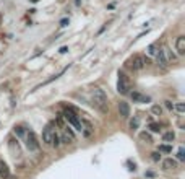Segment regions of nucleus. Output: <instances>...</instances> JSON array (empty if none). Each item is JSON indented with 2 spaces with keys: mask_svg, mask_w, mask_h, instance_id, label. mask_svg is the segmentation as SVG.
<instances>
[{
  "mask_svg": "<svg viewBox=\"0 0 185 179\" xmlns=\"http://www.w3.org/2000/svg\"><path fill=\"white\" fill-rule=\"evenodd\" d=\"M59 52H60V54H67V52H68V47H67V46H62V47L59 49Z\"/></svg>",
  "mask_w": 185,
  "mask_h": 179,
  "instance_id": "nucleus-30",
  "label": "nucleus"
},
{
  "mask_svg": "<svg viewBox=\"0 0 185 179\" xmlns=\"http://www.w3.org/2000/svg\"><path fill=\"white\" fill-rule=\"evenodd\" d=\"M128 127H130L132 132L138 130V127H140V117H138V116H133V117L130 119V122H128Z\"/></svg>",
  "mask_w": 185,
  "mask_h": 179,
  "instance_id": "nucleus-14",
  "label": "nucleus"
},
{
  "mask_svg": "<svg viewBox=\"0 0 185 179\" xmlns=\"http://www.w3.org/2000/svg\"><path fill=\"white\" fill-rule=\"evenodd\" d=\"M0 18H2V15H0Z\"/></svg>",
  "mask_w": 185,
  "mask_h": 179,
  "instance_id": "nucleus-34",
  "label": "nucleus"
},
{
  "mask_svg": "<svg viewBox=\"0 0 185 179\" xmlns=\"http://www.w3.org/2000/svg\"><path fill=\"white\" fill-rule=\"evenodd\" d=\"M91 96H93V104L96 106L103 114H106L107 111H109V99H107V94L104 93V90L94 88L91 91Z\"/></svg>",
  "mask_w": 185,
  "mask_h": 179,
  "instance_id": "nucleus-1",
  "label": "nucleus"
},
{
  "mask_svg": "<svg viewBox=\"0 0 185 179\" xmlns=\"http://www.w3.org/2000/svg\"><path fill=\"white\" fill-rule=\"evenodd\" d=\"M63 132H65L67 135H68L70 138H72V140H76V137H75V132L72 130V127H68V125H65V127H63Z\"/></svg>",
  "mask_w": 185,
  "mask_h": 179,
  "instance_id": "nucleus-23",
  "label": "nucleus"
},
{
  "mask_svg": "<svg viewBox=\"0 0 185 179\" xmlns=\"http://www.w3.org/2000/svg\"><path fill=\"white\" fill-rule=\"evenodd\" d=\"M39 146H41V143H39V138H37L36 132L28 130L26 132V148L29 151H37V150H39Z\"/></svg>",
  "mask_w": 185,
  "mask_h": 179,
  "instance_id": "nucleus-4",
  "label": "nucleus"
},
{
  "mask_svg": "<svg viewBox=\"0 0 185 179\" xmlns=\"http://www.w3.org/2000/svg\"><path fill=\"white\" fill-rule=\"evenodd\" d=\"M60 145H62V143H60V135H59V133H57V130H55V132H54V137H52V145H50V146L59 148Z\"/></svg>",
  "mask_w": 185,
  "mask_h": 179,
  "instance_id": "nucleus-20",
  "label": "nucleus"
},
{
  "mask_svg": "<svg viewBox=\"0 0 185 179\" xmlns=\"http://www.w3.org/2000/svg\"><path fill=\"white\" fill-rule=\"evenodd\" d=\"M73 142H75V140H72V138H70L65 132H63L62 135H60V143H73Z\"/></svg>",
  "mask_w": 185,
  "mask_h": 179,
  "instance_id": "nucleus-25",
  "label": "nucleus"
},
{
  "mask_svg": "<svg viewBox=\"0 0 185 179\" xmlns=\"http://www.w3.org/2000/svg\"><path fill=\"white\" fill-rule=\"evenodd\" d=\"M151 114L153 116H162V107L159 104H153L151 106Z\"/></svg>",
  "mask_w": 185,
  "mask_h": 179,
  "instance_id": "nucleus-19",
  "label": "nucleus"
},
{
  "mask_svg": "<svg viewBox=\"0 0 185 179\" xmlns=\"http://www.w3.org/2000/svg\"><path fill=\"white\" fill-rule=\"evenodd\" d=\"M174 140H175V133L172 132V130L164 132V133H162V142H166V143H172Z\"/></svg>",
  "mask_w": 185,
  "mask_h": 179,
  "instance_id": "nucleus-15",
  "label": "nucleus"
},
{
  "mask_svg": "<svg viewBox=\"0 0 185 179\" xmlns=\"http://www.w3.org/2000/svg\"><path fill=\"white\" fill-rule=\"evenodd\" d=\"M31 2H33V3H36V2H37V0H31Z\"/></svg>",
  "mask_w": 185,
  "mask_h": 179,
  "instance_id": "nucleus-33",
  "label": "nucleus"
},
{
  "mask_svg": "<svg viewBox=\"0 0 185 179\" xmlns=\"http://www.w3.org/2000/svg\"><path fill=\"white\" fill-rule=\"evenodd\" d=\"M127 63H128V67L133 68V70H141L146 63H148V59H145V57L140 55V54H135Z\"/></svg>",
  "mask_w": 185,
  "mask_h": 179,
  "instance_id": "nucleus-5",
  "label": "nucleus"
},
{
  "mask_svg": "<svg viewBox=\"0 0 185 179\" xmlns=\"http://www.w3.org/2000/svg\"><path fill=\"white\" fill-rule=\"evenodd\" d=\"M161 168L164 171L175 169L177 168V159H174V158H164V159H161Z\"/></svg>",
  "mask_w": 185,
  "mask_h": 179,
  "instance_id": "nucleus-8",
  "label": "nucleus"
},
{
  "mask_svg": "<svg viewBox=\"0 0 185 179\" xmlns=\"http://www.w3.org/2000/svg\"><path fill=\"white\" fill-rule=\"evenodd\" d=\"M164 107H166V109H167V111H174V103H172V101H169V99H166L164 101Z\"/></svg>",
  "mask_w": 185,
  "mask_h": 179,
  "instance_id": "nucleus-27",
  "label": "nucleus"
},
{
  "mask_svg": "<svg viewBox=\"0 0 185 179\" xmlns=\"http://www.w3.org/2000/svg\"><path fill=\"white\" fill-rule=\"evenodd\" d=\"M119 114L124 119L130 117V104L127 103V101H120V103H119Z\"/></svg>",
  "mask_w": 185,
  "mask_h": 179,
  "instance_id": "nucleus-10",
  "label": "nucleus"
},
{
  "mask_svg": "<svg viewBox=\"0 0 185 179\" xmlns=\"http://www.w3.org/2000/svg\"><path fill=\"white\" fill-rule=\"evenodd\" d=\"M130 98L133 103H140V104H143V103H149L151 98L148 96V94H143V93H140V91H130Z\"/></svg>",
  "mask_w": 185,
  "mask_h": 179,
  "instance_id": "nucleus-7",
  "label": "nucleus"
},
{
  "mask_svg": "<svg viewBox=\"0 0 185 179\" xmlns=\"http://www.w3.org/2000/svg\"><path fill=\"white\" fill-rule=\"evenodd\" d=\"M158 49H159V46H158V44H151V46H149L148 49H146V52H148L149 55H154V54L158 52Z\"/></svg>",
  "mask_w": 185,
  "mask_h": 179,
  "instance_id": "nucleus-26",
  "label": "nucleus"
},
{
  "mask_svg": "<svg viewBox=\"0 0 185 179\" xmlns=\"http://www.w3.org/2000/svg\"><path fill=\"white\" fill-rule=\"evenodd\" d=\"M154 57H156V63L159 67H162V68H166L169 65V62H167V59H166V55H164V52H162V49L159 47L158 49V52L154 54Z\"/></svg>",
  "mask_w": 185,
  "mask_h": 179,
  "instance_id": "nucleus-9",
  "label": "nucleus"
},
{
  "mask_svg": "<svg viewBox=\"0 0 185 179\" xmlns=\"http://www.w3.org/2000/svg\"><path fill=\"white\" fill-rule=\"evenodd\" d=\"M162 159V155L159 151H153L151 153V161H154V163H159Z\"/></svg>",
  "mask_w": 185,
  "mask_h": 179,
  "instance_id": "nucleus-21",
  "label": "nucleus"
},
{
  "mask_svg": "<svg viewBox=\"0 0 185 179\" xmlns=\"http://www.w3.org/2000/svg\"><path fill=\"white\" fill-rule=\"evenodd\" d=\"M148 129H149L151 132H154V133H159V132H161V125L156 124V122H151V124L148 125Z\"/></svg>",
  "mask_w": 185,
  "mask_h": 179,
  "instance_id": "nucleus-22",
  "label": "nucleus"
},
{
  "mask_svg": "<svg viewBox=\"0 0 185 179\" xmlns=\"http://www.w3.org/2000/svg\"><path fill=\"white\" fill-rule=\"evenodd\" d=\"M175 49L179 55H185V36H177L175 39Z\"/></svg>",
  "mask_w": 185,
  "mask_h": 179,
  "instance_id": "nucleus-11",
  "label": "nucleus"
},
{
  "mask_svg": "<svg viewBox=\"0 0 185 179\" xmlns=\"http://www.w3.org/2000/svg\"><path fill=\"white\" fill-rule=\"evenodd\" d=\"M140 140H141V142H145V143H151V142H153V137H151L146 130H143V132H140Z\"/></svg>",
  "mask_w": 185,
  "mask_h": 179,
  "instance_id": "nucleus-17",
  "label": "nucleus"
},
{
  "mask_svg": "<svg viewBox=\"0 0 185 179\" xmlns=\"http://www.w3.org/2000/svg\"><path fill=\"white\" fill-rule=\"evenodd\" d=\"M68 24H70V20H68V18H62V20H60V26H62V28L68 26Z\"/></svg>",
  "mask_w": 185,
  "mask_h": 179,
  "instance_id": "nucleus-29",
  "label": "nucleus"
},
{
  "mask_svg": "<svg viewBox=\"0 0 185 179\" xmlns=\"http://www.w3.org/2000/svg\"><path fill=\"white\" fill-rule=\"evenodd\" d=\"M13 133L16 137H24V135H26V129H24L23 125H15L13 127Z\"/></svg>",
  "mask_w": 185,
  "mask_h": 179,
  "instance_id": "nucleus-16",
  "label": "nucleus"
},
{
  "mask_svg": "<svg viewBox=\"0 0 185 179\" xmlns=\"http://www.w3.org/2000/svg\"><path fill=\"white\" fill-rule=\"evenodd\" d=\"M75 3H76V5H80V0H75Z\"/></svg>",
  "mask_w": 185,
  "mask_h": 179,
  "instance_id": "nucleus-31",
  "label": "nucleus"
},
{
  "mask_svg": "<svg viewBox=\"0 0 185 179\" xmlns=\"http://www.w3.org/2000/svg\"><path fill=\"white\" fill-rule=\"evenodd\" d=\"M7 179H16V177H11V176H8V177H7Z\"/></svg>",
  "mask_w": 185,
  "mask_h": 179,
  "instance_id": "nucleus-32",
  "label": "nucleus"
},
{
  "mask_svg": "<svg viewBox=\"0 0 185 179\" xmlns=\"http://www.w3.org/2000/svg\"><path fill=\"white\" fill-rule=\"evenodd\" d=\"M158 151L159 153H172V145L170 143H162V145H159Z\"/></svg>",
  "mask_w": 185,
  "mask_h": 179,
  "instance_id": "nucleus-18",
  "label": "nucleus"
},
{
  "mask_svg": "<svg viewBox=\"0 0 185 179\" xmlns=\"http://www.w3.org/2000/svg\"><path fill=\"white\" fill-rule=\"evenodd\" d=\"M174 109L177 111V112H183L185 111V106H183V103H177V104H174Z\"/></svg>",
  "mask_w": 185,
  "mask_h": 179,
  "instance_id": "nucleus-28",
  "label": "nucleus"
},
{
  "mask_svg": "<svg viewBox=\"0 0 185 179\" xmlns=\"http://www.w3.org/2000/svg\"><path fill=\"white\" fill-rule=\"evenodd\" d=\"M8 176H10V169H8L7 163H5L3 159H0V177H2V179H7Z\"/></svg>",
  "mask_w": 185,
  "mask_h": 179,
  "instance_id": "nucleus-13",
  "label": "nucleus"
},
{
  "mask_svg": "<svg viewBox=\"0 0 185 179\" xmlns=\"http://www.w3.org/2000/svg\"><path fill=\"white\" fill-rule=\"evenodd\" d=\"M177 159L179 161H185V148L180 146V148L177 150Z\"/></svg>",
  "mask_w": 185,
  "mask_h": 179,
  "instance_id": "nucleus-24",
  "label": "nucleus"
},
{
  "mask_svg": "<svg viewBox=\"0 0 185 179\" xmlns=\"http://www.w3.org/2000/svg\"><path fill=\"white\" fill-rule=\"evenodd\" d=\"M54 122H50V124H47L46 127L42 129V142L46 143V145H52V137H54V132H55V129H54Z\"/></svg>",
  "mask_w": 185,
  "mask_h": 179,
  "instance_id": "nucleus-6",
  "label": "nucleus"
},
{
  "mask_svg": "<svg viewBox=\"0 0 185 179\" xmlns=\"http://www.w3.org/2000/svg\"><path fill=\"white\" fill-rule=\"evenodd\" d=\"M62 117H63V120H67V122H68L70 125H72L75 130H78V132H81V130H83L81 120H80L78 114L75 112V109H73V107H67V109L63 111Z\"/></svg>",
  "mask_w": 185,
  "mask_h": 179,
  "instance_id": "nucleus-2",
  "label": "nucleus"
},
{
  "mask_svg": "<svg viewBox=\"0 0 185 179\" xmlns=\"http://www.w3.org/2000/svg\"><path fill=\"white\" fill-rule=\"evenodd\" d=\"M117 91L120 94H128L130 93V80L124 72H119V80H117Z\"/></svg>",
  "mask_w": 185,
  "mask_h": 179,
  "instance_id": "nucleus-3",
  "label": "nucleus"
},
{
  "mask_svg": "<svg viewBox=\"0 0 185 179\" xmlns=\"http://www.w3.org/2000/svg\"><path fill=\"white\" fill-rule=\"evenodd\" d=\"M161 49H162V52H164V55H166V59H167V62H175V60H177V55L172 52L167 46H162Z\"/></svg>",
  "mask_w": 185,
  "mask_h": 179,
  "instance_id": "nucleus-12",
  "label": "nucleus"
}]
</instances>
